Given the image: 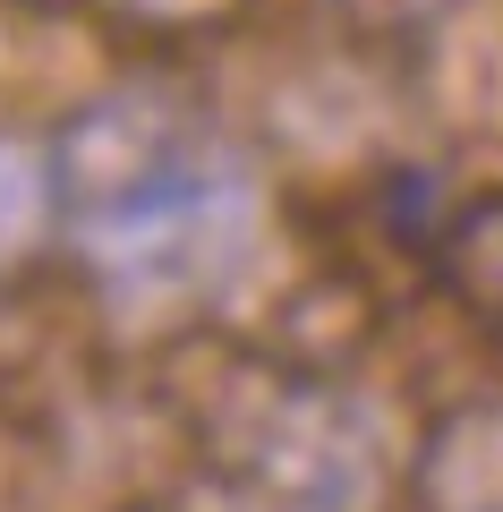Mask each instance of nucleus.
<instances>
[{
	"instance_id": "4",
	"label": "nucleus",
	"mask_w": 503,
	"mask_h": 512,
	"mask_svg": "<svg viewBox=\"0 0 503 512\" xmlns=\"http://www.w3.org/2000/svg\"><path fill=\"white\" fill-rule=\"evenodd\" d=\"M128 9H137V18H205V9H222V0H128Z\"/></svg>"
},
{
	"instance_id": "2",
	"label": "nucleus",
	"mask_w": 503,
	"mask_h": 512,
	"mask_svg": "<svg viewBox=\"0 0 503 512\" xmlns=\"http://www.w3.org/2000/svg\"><path fill=\"white\" fill-rule=\"evenodd\" d=\"M60 205V171L43 146H18V137H0V265H18L26 248L43 239Z\"/></svg>"
},
{
	"instance_id": "3",
	"label": "nucleus",
	"mask_w": 503,
	"mask_h": 512,
	"mask_svg": "<svg viewBox=\"0 0 503 512\" xmlns=\"http://www.w3.org/2000/svg\"><path fill=\"white\" fill-rule=\"evenodd\" d=\"M452 274L469 282V299L486 316H503V205H486V214H469L452 231Z\"/></svg>"
},
{
	"instance_id": "1",
	"label": "nucleus",
	"mask_w": 503,
	"mask_h": 512,
	"mask_svg": "<svg viewBox=\"0 0 503 512\" xmlns=\"http://www.w3.org/2000/svg\"><path fill=\"white\" fill-rule=\"evenodd\" d=\"M60 205L77 214L86 265L128 299H180L231 274L256 231V188L197 120L162 103H111L52 154Z\"/></svg>"
}]
</instances>
